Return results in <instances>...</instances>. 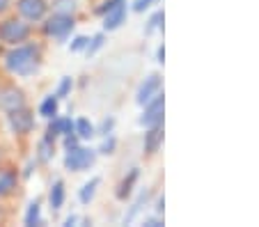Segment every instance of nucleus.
Masks as SVG:
<instances>
[{
  "instance_id": "obj_23",
  "label": "nucleus",
  "mask_w": 259,
  "mask_h": 227,
  "mask_svg": "<svg viewBox=\"0 0 259 227\" xmlns=\"http://www.w3.org/2000/svg\"><path fill=\"white\" fill-rule=\"evenodd\" d=\"M69 89H71V78H62V83H60L58 94H55V97H67Z\"/></svg>"
},
{
  "instance_id": "obj_22",
  "label": "nucleus",
  "mask_w": 259,
  "mask_h": 227,
  "mask_svg": "<svg viewBox=\"0 0 259 227\" xmlns=\"http://www.w3.org/2000/svg\"><path fill=\"white\" fill-rule=\"evenodd\" d=\"M101 44H103V35H97L92 39V46H90V41H88V46H85V51H88V55H94L99 49H101Z\"/></svg>"
},
{
  "instance_id": "obj_27",
  "label": "nucleus",
  "mask_w": 259,
  "mask_h": 227,
  "mask_svg": "<svg viewBox=\"0 0 259 227\" xmlns=\"http://www.w3.org/2000/svg\"><path fill=\"white\" fill-rule=\"evenodd\" d=\"M113 128V119H108V122H103V126H101V133L103 135H108V131Z\"/></svg>"
},
{
  "instance_id": "obj_8",
  "label": "nucleus",
  "mask_w": 259,
  "mask_h": 227,
  "mask_svg": "<svg viewBox=\"0 0 259 227\" xmlns=\"http://www.w3.org/2000/svg\"><path fill=\"white\" fill-rule=\"evenodd\" d=\"M0 108L7 110V113L23 108V94L16 87H3L0 89Z\"/></svg>"
},
{
  "instance_id": "obj_7",
  "label": "nucleus",
  "mask_w": 259,
  "mask_h": 227,
  "mask_svg": "<svg viewBox=\"0 0 259 227\" xmlns=\"http://www.w3.org/2000/svg\"><path fill=\"white\" fill-rule=\"evenodd\" d=\"M158 89H161V76H156V74H152L149 78H145V83L140 85V89H138V104L140 106H147L149 101L154 99L158 94Z\"/></svg>"
},
{
  "instance_id": "obj_31",
  "label": "nucleus",
  "mask_w": 259,
  "mask_h": 227,
  "mask_svg": "<svg viewBox=\"0 0 259 227\" xmlns=\"http://www.w3.org/2000/svg\"><path fill=\"white\" fill-rule=\"evenodd\" d=\"M5 5H7V0H0V12L5 10Z\"/></svg>"
},
{
  "instance_id": "obj_11",
  "label": "nucleus",
  "mask_w": 259,
  "mask_h": 227,
  "mask_svg": "<svg viewBox=\"0 0 259 227\" xmlns=\"http://www.w3.org/2000/svg\"><path fill=\"white\" fill-rule=\"evenodd\" d=\"M161 143H163V126H161V124H156V126H152V131L147 133L145 149H147V152H158Z\"/></svg>"
},
{
  "instance_id": "obj_6",
  "label": "nucleus",
  "mask_w": 259,
  "mask_h": 227,
  "mask_svg": "<svg viewBox=\"0 0 259 227\" xmlns=\"http://www.w3.org/2000/svg\"><path fill=\"white\" fill-rule=\"evenodd\" d=\"M126 19V5H124V0H113L110 7L106 10V19H103V28L106 30H115L124 23Z\"/></svg>"
},
{
  "instance_id": "obj_28",
  "label": "nucleus",
  "mask_w": 259,
  "mask_h": 227,
  "mask_svg": "<svg viewBox=\"0 0 259 227\" xmlns=\"http://www.w3.org/2000/svg\"><path fill=\"white\" fill-rule=\"evenodd\" d=\"M145 225H147V227H158V225H163V222H161V220H156V218H149V220H147Z\"/></svg>"
},
{
  "instance_id": "obj_21",
  "label": "nucleus",
  "mask_w": 259,
  "mask_h": 227,
  "mask_svg": "<svg viewBox=\"0 0 259 227\" xmlns=\"http://www.w3.org/2000/svg\"><path fill=\"white\" fill-rule=\"evenodd\" d=\"M55 10H58V14L73 12V0H55Z\"/></svg>"
},
{
  "instance_id": "obj_1",
  "label": "nucleus",
  "mask_w": 259,
  "mask_h": 227,
  "mask_svg": "<svg viewBox=\"0 0 259 227\" xmlns=\"http://www.w3.org/2000/svg\"><path fill=\"white\" fill-rule=\"evenodd\" d=\"M5 67L16 76H30L37 71L39 62H37V49L32 46H19V49L10 51L5 58Z\"/></svg>"
},
{
  "instance_id": "obj_30",
  "label": "nucleus",
  "mask_w": 259,
  "mask_h": 227,
  "mask_svg": "<svg viewBox=\"0 0 259 227\" xmlns=\"http://www.w3.org/2000/svg\"><path fill=\"white\" fill-rule=\"evenodd\" d=\"M163 60H165V49L161 46V49H158V62L163 64Z\"/></svg>"
},
{
  "instance_id": "obj_4",
  "label": "nucleus",
  "mask_w": 259,
  "mask_h": 227,
  "mask_svg": "<svg viewBox=\"0 0 259 227\" xmlns=\"http://www.w3.org/2000/svg\"><path fill=\"white\" fill-rule=\"evenodd\" d=\"M73 30V19L67 14H55L53 19L46 21V35L55 37V39L64 41L67 39V35Z\"/></svg>"
},
{
  "instance_id": "obj_9",
  "label": "nucleus",
  "mask_w": 259,
  "mask_h": 227,
  "mask_svg": "<svg viewBox=\"0 0 259 227\" xmlns=\"http://www.w3.org/2000/svg\"><path fill=\"white\" fill-rule=\"evenodd\" d=\"M19 12L30 21H39L46 14L44 0H19Z\"/></svg>"
},
{
  "instance_id": "obj_13",
  "label": "nucleus",
  "mask_w": 259,
  "mask_h": 227,
  "mask_svg": "<svg viewBox=\"0 0 259 227\" xmlns=\"http://www.w3.org/2000/svg\"><path fill=\"white\" fill-rule=\"evenodd\" d=\"M99 184H101V179H99V177H92L83 188H80V195H78L80 202H83V204H90V202H92V198H94V193H97V186H99Z\"/></svg>"
},
{
  "instance_id": "obj_3",
  "label": "nucleus",
  "mask_w": 259,
  "mask_h": 227,
  "mask_svg": "<svg viewBox=\"0 0 259 227\" xmlns=\"http://www.w3.org/2000/svg\"><path fill=\"white\" fill-rule=\"evenodd\" d=\"M28 35H30V28L23 21L10 19L0 25V39L7 41V44H19V41H23Z\"/></svg>"
},
{
  "instance_id": "obj_20",
  "label": "nucleus",
  "mask_w": 259,
  "mask_h": 227,
  "mask_svg": "<svg viewBox=\"0 0 259 227\" xmlns=\"http://www.w3.org/2000/svg\"><path fill=\"white\" fill-rule=\"evenodd\" d=\"M161 21H163V12H156V14H154L152 19H149V25H147V30H145L147 35H152L154 30L161 28Z\"/></svg>"
},
{
  "instance_id": "obj_29",
  "label": "nucleus",
  "mask_w": 259,
  "mask_h": 227,
  "mask_svg": "<svg viewBox=\"0 0 259 227\" xmlns=\"http://www.w3.org/2000/svg\"><path fill=\"white\" fill-rule=\"evenodd\" d=\"M73 222H78V216H69L67 220H64V225H67V227H71Z\"/></svg>"
},
{
  "instance_id": "obj_2",
  "label": "nucleus",
  "mask_w": 259,
  "mask_h": 227,
  "mask_svg": "<svg viewBox=\"0 0 259 227\" xmlns=\"http://www.w3.org/2000/svg\"><path fill=\"white\" fill-rule=\"evenodd\" d=\"M94 156L97 154L92 149H85V147H71V152L64 156V168L73 170V172H80V170H88L90 165L94 163Z\"/></svg>"
},
{
  "instance_id": "obj_25",
  "label": "nucleus",
  "mask_w": 259,
  "mask_h": 227,
  "mask_svg": "<svg viewBox=\"0 0 259 227\" xmlns=\"http://www.w3.org/2000/svg\"><path fill=\"white\" fill-rule=\"evenodd\" d=\"M115 149V138H106L101 145V154H113Z\"/></svg>"
},
{
  "instance_id": "obj_10",
  "label": "nucleus",
  "mask_w": 259,
  "mask_h": 227,
  "mask_svg": "<svg viewBox=\"0 0 259 227\" xmlns=\"http://www.w3.org/2000/svg\"><path fill=\"white\" fill-rule=\"evenodd\" d=\"M10 126H12V131H16V133H28L30 128H32V115L23 108L12 110L10 113Z\"/></svg>"
},
{
  "instance_id": "obj_5",
  "label": "nucleus",
  "mask_w": 259,
  "mask_h": 227,
  "mask_svg": "<svg viewBox=\"0 0 259 227\" xmlns=\"http://www.w3.org/2000/svg\"><path fill=\"white\" fill-rule=\"evenodd\" d=\"M145 115L140 117V124L142 126H156V124L163 122V94L158 92L149 104L145 106Z\"/></svg>"
},
{
  "instance_id": "obj_17",
  "label": "nucleus",
  "mask_w": 259,
  "mask_h": 227,
  "mask_svg": "<svg viewBox=\"0 0 259 227\" xmlns=\"http://www.w3.org/2000/svg\"><path fill=\"white\" fill-rule=\"evenodd\" d=\"M73 126H76V133H78L80 138H85V140L94 135V126L88 122V119H78V122L73 124Z\"/></svg>"
},
{
  "instance_id": "obj_18",
  "label": "nucleus",
  "mask_w": 259,
  "mask_h": 227,
  "mask_svg": "<svg viewBox=\"0 0 259 227\" xmlns=\"http://www.w3.org/2000/svg\"><path fill=\"white\" fill-rule=\"evenodd\" d=\"M25 225H39V202H32L28 207V213H25Z\"/></svg>"
},
{
  "instance_id": "obj_12",
  "label": "nucleus",
  "mask_w": 259,
  "mask_h": 227,
  "mask_svg": "<svg viewBox=\"0 0 259 227\" xmlns=\"http://www.w3.org/2000/svg\"><path fill=\"white\" fill-rule=\"evenodd\" d=\"M49 200H51V207H53V211H58V209L64 204V184L62 181H55L53 184Z\"/></svg>"
},
{
  "instance_id": "obj_24",
  "label": "nucleus",
  "mask_w": 259,
  "mask_h": 227,
  "mask_svg": "<svg viewBox=\"0 0 259 227\" xmlns=\"http://www.w3.org/2000/svg\"><path fill=\"white\" fill-rule=\"evenodd\" d=\"M88 37H76V39H73V44H71V51H83L85 46H88Z\"/></svg>"
},
{
  "instance_id": "obj_14",
  "label": "nucleus",
  "mask_w": 259,
  "mask_h": 227,
  "mask_svg": "<svg viewBox=\"0 0 259 227\" xmlns=\"http://www.w3.org/2000/svg\"><path fill=\"white\" fill-rule=\"evenodd\" d=\"M71 128H73V124H71V119H55L53 124H51V128H49V140L51 138H55L58 133H62V135H69L71 133Z\"/></svg>"
},
{
  "instance_id": "obj_19",
  "label": "nucleus",
  "mask_w": 259,
  "mask_h": 227,
  "mask_svg": "<svg viewBox=\"0 0 259 227\" xmlns=\"http://www.w3.org/2000/svg\"><path fill=\"white\" fill-rule=\"evenodd\" d=\"M14 184H16L14 174H3V177H0V195H7V193H12Z\"/></svg>"
},
{
  "instance_id": "obj_16",
  "label": "nucleus",
  "mask_w": 259,
  "mask_h": 227,
  "mask_svg": "<svg viewBox=\"0 0 259 227\" xmlns=\"http://www.w3.org/2000/svg\"><path fill=\"white\" fill-rule=\"evenodd\" d=\"M136 179H138V170H133V172L128 174V179H124V184L119 186V191H117V198L119 200H124L126 195H131V186L136 184Z\"/></svg>"
},
{
  "instance_id": "obj_15",
  "label": "nucleus",
  "mask_w": 259,
  "mask_h": 227,
  "mask_svg": "<svg viewBox=\"0 0 259 227\" xmlns=\"http://www.w3.org/2000/svg\"><path fill=\"white\" fill-rule=\"evenodd\" d=\"M39 115L41 117H49V119L53 117V115H58V97H46L39 106Z\"/></svg>"
},
{
  "instance_id": "obj_26",
  "label": "nucleus",
  "mask_w": 259,
  "mask_h": 227,
  "mask_svg": "<svg viewBox=\"0 0 259 227\" xmlns=\"http://www.w3.org/2000/svg\"><path fill=\"white\" fill-rule=\"evenodd\" d=\"M152 3H156V0H136V3H133V10H136V12H145L147 7L152 5Z\"/></svg>"
}]
</instances>
